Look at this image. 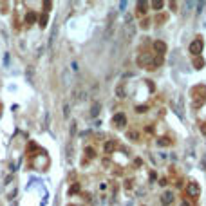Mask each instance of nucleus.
<instances>
[{
  "label": "nucleus",
  "mask_w": 206,
  "mask_h": 206,
  "mask_svg": "<svg viewBox=\"0 0 206 206\" xmlns=\"http://www.w3.org/2000/svg\"><path fill=\"white\" fill-rule=\"evenodd\" d=\"M116 96H118V98H127V91H125L123 85H118V87H116Z\"/></svg>",
  "instance_id": "nucleus-12"
},
{
  "label": "nucleus",
  "mask_w": 206,
  "mask_h": 206,
  "mask_svg": "<svg viewBox=\"0 0 206 206\" xmlns=\"http://www.w3.org/2000/svg\"><path fill=\"white\" fill-rule=\"evenodd\" d=\"M91 114H92V116H98V114H100V103H94V105L91 107Z\"/></svg>",
  "instance_id": "nucleus-16"
},
{
  "label": "nucleus",
  "mask_w": 206,
  "mask_h": 206,
  "mask_svg": "<svg viewBox=\"0 0 206 206\" xmlns=\"http://www.w3.org/2000/svg\"><path fill=\"white\" fill-rule=\"evenodd\" d=\"M63 116H65V118H67V116H69V105H67V103H65V105H63Z\"/></svg>",
  "instance_id": "nucleus-22"
},
{
  "label": "nucleus",
  "mask_w": 206,
  "mask_h": 206,
  "mask_svg": "<svg viewBox=\"0 0 206 206\" xmlns=\"http://www.w3.org/2000/svg\"><path fill=\"white\" fill-rule=\"evenodd\" d=\"M43 7H45V11H49V7H52L51 2H43Z\"/></svg>",
  "instance_id": "nucleus-25"
},
{
  "label": "nucleus",
  "mask_w": 206,
  "mask_h": 206,
  "mask_svg": "<svg viewBox=\"0 0 206 206\" xmlns=\"http://www.w3.org/2000/svg\"><path fill=\"white\" fill-rule=\"evenodd\" d=\"M179 206H192V204H190V202H188L186 199H183V201L179 202Z\"/></svg>",
  "instance_id": "nucleus-24"
},
{
  "label": "nucleus",
  "mask_w": 206,
  "mask_h": 206,
  "mask_svg": "<svg viewBox=\"0 0 206 206\" xmlns=\"http://www.w3.org/2000/svg\"><path fill=\"white\" fill-rule=\"evenodd\" d=\"M152 52H141V54H137V58H136V63L139 65V67H150V63H152Z\"/></svg>",
  "instance_id": "nucleus-1"
},
{
  "label": "nucleus",
  "mask_w": 206,
  "mask_h": 206,
  "mask_svg": "<svg viewBox=\"0 0 206 206\" xmlns=\"http://www.w3.org/2000/svg\"><path fill=\"white\" fill-rule=\"evenodd\" d=\"M157 145H161V147H165V145H168V141H165V137H161V139L157 141Z\"/></svg>",
  "instance_id": "nucleus-23"
},
{
  "label": "nucleus",
  "mask_w": 206,
  "mask_h": 206,
  "mask_svg": "<svg viewBox=\"0 0 206 206\" xmlns=\"http://www.w3.org/2000/svg\"><path fill=\"white\" fill-rule=\"evenodd\" d=\"M127 137H128L130 141H137V139H139V132H137V130H128V132H127Z\"/></svg>",
  "instance_id": "nucleus-13"
},
{
  "label": "nucleus",
  "mask_w": 206,
  "mask_h": 206,
  "mask_svg": "<svg viewBox=\"0 0 206 206\" xmlns=\"http://www.w3.org/2000/svg\"><path fill=\"white\" fill-rule=\"evenodd\" d=\"M193 65H195V69H201V67H202V65H204V60L197 56V58H195V60H193Z\"/></svg>",
  "instance_id": "nucleus-17"
},
{
  "label": "nucleus",
  "mask_w": 206,
  "mask_h": 206,
  "mask_svg": "<svg viewBox=\"0 0 206 206\" xmlns=\"http://www.w3.org/2000/svg\"><path fill=\"white\" fill-rule=\"evenodd\" d=\"M136 112H139V114L147 112V105H139V107H136Z\"/></svg>",
  "instance_id": "nucleus-18"
},
{
  "label": "nucleus",
  "mask_w": 206,
  "mask_h": 206,
  "mask_svg": "<svg viewBox=\"0 0 206 206\" xmlns=\"http://www.w3.org/2000/svg\"><path fill=\"white\" fill-rule=\"evenodd\" d=\"M147 7H148V4H147V2H137V4H136V9H137V11H136V15H137V16L147 15V11H148Z\"/></svg>",
  "instance_id": "nucleus-7"
},
{
  "label": "nucleus",
  "mask_w": 206,
  "mask_h": 206,
  "mask_svg": "<svg viewBox=\"0 0 206 206\" xmlns=\"http://www.w3.org/2000/svg\"><path fill=\"white\" fill-rule=\"evenodd\" d=\"M112 123H114L116 127H125V125H127V116H125V112H118V114H114Z\"/></svg>",
  "instance_id": "nucleus-5"
},
{
  "label": "nucleus",
  "mask_w": 206,
  "mask_h": 206,
  "mask_svg": "<svg viewBox=\"0 0 206 206\" xmlns=\"http://www.w3.org/2000/svg\"><path fill=\"white\" fill-rule=\"evenodd\" d=\"M148 24H150V20H148V18H145L143 22H141V27H143V29H147V27H148Z\"/></svg>",
  "instance_id": "nucleus-21"
},
{
  "label": "nucleus",
  "mask_w": 206,
  "mask_h": 206,
  "mask_svg": "<svg viewBox=\"0 0 206 206\" xmlns=\"http://www.w3.org/2000/svg\"><path fill=\"white\" fill-rule=\"evenodd\" d=\"M116 148V141L114 139H108L107 143H105V147H103V150H105V154H112V150Z\"/></svg>",
  "instance_id": "nucleus-8"
},
{
  "label": "nucleus",
  "mask_w": 206,
  "mask_h": 206,
  "mask_svg": "<svg viewBox=\"0 0 206 206\" xmlns=\"http://www.w3.org/2000/svg\"><path fill=\"white\" fill-rule=\"evenodd\" d=\"M85 154H87V157H91V159H92V157L96 156V150H94L92 147H87V148H85Z\"/></svg>",
  "instance_id": "nucleus-15"
},
{
  "label": "nucleus",
  "mask_w": 206,
  "mask_h": 206,
  "mask_svg": "<svg viewBox=\"0 0 206 206\" xmlns=\"http://www.w3.org/2000/svg\"><path fill=\"white\" fill-rule=\"evenodd\" d=\"M201 132L206 136V123H201Z\"/></svg>",
  "instance_id": "nucleus-26"
},
{
  "label": "nucleus",
  "mask_w": 206,
  "mask_h": 206,
  "mask_svg": "<svg viewBox=\"0 0 206 206\" xmlns=\"http://www.w3.org/2000/svg\"><path fill=\"white\" fill-rule=\"evenodd\" d=\"M152 49H154V52H157V56H163L166 52V43L163 40H156L152 42Z\"/></svg>",
  "instance_id": "nucleus-2"
},
{
  "label": "nucleus",
  "mask_w": 206,
  "mask_h": 206,
  "mask_svg": "<svg viewBox=\"0 0 206 206\" xmlns=\"http://www.w3.org/2000/svg\"><path fill=\"white\" fill-rule=\"evenodd\" d=\"M152 9H154V11H161L163 7H165V2H161V0H154V2H152V4H148Z\"/></svg>",
  "instance_id": "nucleus-11"
},
{
  "label": "nucleus",
  "mask_w": 206,
  "mask_h": 206,
  "mask_svg": "<svg viewBox=\"0 0 206 206\" xmlns=\"http://www.w3.org/2000/svg\"><path fill=\"white\" fill-rule=\"evenodd\" d=\"M35 22H36V13H35V11H29V13L25 15V24H35Z\"/></svg>",
  "instance_id": "nucleus-10"
},
{
  "label": "nucleus",
  "mask_w": 206,
  "mask_h": 206,
  "mask_svg": "<svg viewBox=\"0 0 206 206\" xmlns=\"http://www.w3.org/2000/svg\"><path fill=\"white\" fill-rule=\"evenodd\" d=\"M172 202H173V192H170V190L163 192L161 193V204L163 206H170Z\"/></svg>",
  "instance_id": "nucleus-6"
},
{
  "label": "nucleus",
  "mask_w": 206,
  "mask_h": 206,
  "mask_svg": "<svg viewBox=\"0 0 206 206\" xmlns=\"http://www.w3.org/2000/svg\"><path fill=\"white\" fill-rule=\"evenodd\" d=\"M202 51V40L201 38H195L192 43H190V52L193 54V56H199Z\"/></svg>",
  "instance_id": "nucleus-3"
},
{
  "label": "nucleus",
  "mask_w": 206,
  "mask_h": 206,
  "mask_svg": "<svg viewBox=\"0 0 206 206\" xmlns=\"http://www.w3.org/2000/svg\"><path fill=\"white\" fill-rule=\"evenodd\" d=\"M78 190H80V184H74V186H72V188L69 190V193L72 195V193H76V192H78Z\"/></svg>",
  "instance_id": "nucleus-19"
},
{
  "label": "nucleus",
  "mask_w": 206,
  "mask_h": 206,
  "mask_svg": "<svg viewBox=\"0 0 206 206\" xmlns=\"http://www.w3.org/2000/svg\"><path fill=\"white\" fill-rule=\"evenodd\" d=\"M159 65H163V56H154V58H152V63H150L148 69H157Z\"/></svg>",
  "instance_id": "nucleus-9"
},
{
  "label": "nucleus",
  "mask_w": 206,
  "mask_h": 206,
  "mask_svg": "<svg viewBox=\"0 0 206 206\" xmlns=\"http://www.w3.org/2000/svg\"><path fill=\"white\" fill-rule=\"evenodd\" d=\"M74 134H76V121L71 123V136H74Z\"/></svg>",
  "instance_id": "nucleus-20"
},
{
  "label": "nucleus",
  "mask_w": 206,
  "mask_h": 206,
  "mask_svg": "<svg viewBox=\"0 0 206 206\" xmlns=\"http://www.w3.org/2000/svg\"><path fill=\"white\" fill-rule=\"evenodd\" d=\"M159 184H161V186H165V184H168V181H166V179H161Z\"/></svg>",
  "instance_id": "nucleus-27"
},
{
  "label": "nucleus",
  "mask_w": 206,
  "mask_h": 206,
  "mask_svg": "<svg viewBox=\"0 0 206 206\" xmlns=\"http://www.w3.org/2000/svg\"><path fill=\"white\" fill-rule=\"evenodd\" d=\"M186 193L190 195V197H197V195L201 193V186L195 181H192V183H188V186H186Z\"/></svg>",
  "instance_id": "nucleus-4"
},
{
  "label": "nucleus",
  "mask_w": 206,
  "mask_h": 206,
  "mask_svg": "<svg viewBox=\"0 0 206 206\" xmlns=\"http://www.w3.org/2000/svg\"><path fill=\"white\" fill-rule=\"evenodd\" d=\"M47 25V13H42L40 15V27H45Z\"/></svg>",
  "instance_id": "nucleus-14"
}]
</instances>
